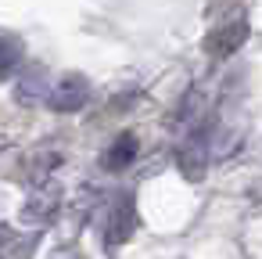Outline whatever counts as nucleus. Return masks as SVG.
Here are the masks:
<instances>
[{"instance_id": "6", "label": "nucleus", "mask_w": 262, "mask_h": 259, "mask_svg": "<svg viewBox=\"0 0 262 259\" xmlns=\"http://www.w3.org/2000/svg\"><path fill=\"white\" fill-rule=\"evenodd\" d=\"M26 62V44L15 33H0V79H11Z\"/></svg>"}, {"instance_id": "8", "label": "nucleus", "mask_w": 262, "mask_h": 259, "mask_svg": "<svg viewBox=\"0 0 262 259\" xmlns=\"http://www.w3.org/2000/svg\"><path fill=\"white\" fill-rule=\"evenodd\" d=\"M47 259H83V255H79V252H76L72 245H61V248H54V252H51Z\"/></svg>"}, {"instance_id": "1", "label": "nucleus", "mask_w": 262, "mask_h": 259, "mask_svg": "<svg viewBox=\"0 0 262 259\" xmlns=\"http://www.w3.org/2000/svg\"><path fill=\"white\" fill-rule=\"evenodd\" d=\"M248 36H251V26H248L244 15H237V18H230V22H223V26H215V29L208 33L205 51H208L212 58H230V54H237V51L248 44Z\"/></svg>"}, {"instance_id": "2", "label": "nucleus", "mask_w": 262, "mask_h": 259, "mask_svg": "<svg viewBox=\"0 0 262 259\" xmlns=\"http://www.w3.org/2000/svg\"><path fill=\"white\" fill-rule=\"evenodd\" d=\"M90 101V79L79 72H65L51 90H47V105L54 112H79Z\"/></svg>"}, {"instance_id": "4", "label": "nucleus", "mask_w": 262, "mask_h": 259, "mask_svg": "<svg viewBox=\"0 0 262 259\" xmlns=\"http://www.w3.org/2000/svg\"><path fill=\"white\" fill-rule=\"evenodd\" d=\"M137 151H140V141H137V133H119L112 144H108V151L101 155V166L108 169V173H119V169H126V166H133V158H137Z\"/></svg>"}, {"instance_id": "7", "label": "nucleus", "mask_w": 262, "mask_h": 259, "mask_svg": "<svg viewBox=\"0 0 262 259\" xmlns=\"http://www.w3.org/2000/svg\"><path fill=\"white\" fill-rule=\"evenodd\" d=\"M180 169H183L187 180H201L205 176V151H201L198 141H187L180 148Z\"/></svg>"}, {"instance_id": "3", "label": "nucleus", "mask_w": 262, "mask_h": 259, "mask_svg": "<svg viewBox=\"0 0 262 259\" xmlns=\"http://www.w3.org/2000/svg\"><path fill=\"white\" fill-rule=\"evenodd\" d=\"M133 234H137V205H133L129 194H122V198L112 205V212H108V223H104V245H108V248L126 245Z\"/></svg>"}, {"instance_id": "5", "label": "nucleus", "mask_w": 262, "mask_h": 259, "mask_svg": "<svg viewBox=\"0 0 262 259\" xmlns=\"http://www.w3.org/2000/svg\"><path fill=\"white\" fill-rule=\"evenodd\" d=\"M58 202H61V191H58V187H40V191L22 205V223H47V220L58 212Z\"/></svg>"}]
</instances>
